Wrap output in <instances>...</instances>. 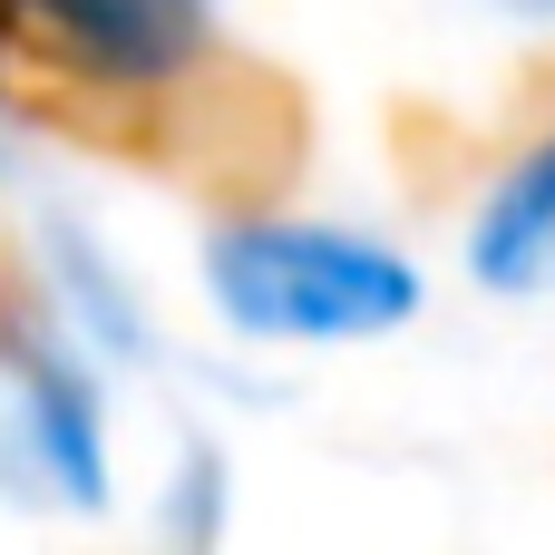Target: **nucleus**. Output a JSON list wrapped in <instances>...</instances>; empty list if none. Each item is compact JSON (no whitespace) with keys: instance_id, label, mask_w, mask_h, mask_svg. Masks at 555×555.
Returning <instances> with one entry per match:
<instances>
[{"instance_id":"423d86ee","label":"nucleus","mask_w":555,"mask_h":555,"mask_svg":"<svg viewBox=\"0 0 555 555\" xmlns=\"http://www.w3.org/2000/svg\"><path fill=\"white\" fill-rule=\"evenodd\" d=\"M224 517H234V478L215 439H185L166 488H156V546L166 555H224Z\"/></svg>"},{"instance_id":"39448f33","label":"nucleus","mask_w":555,"mask_h":555,"mask_svg":"<svg viewBox=\"0 0 555 555\" xmlns=\"http://www.w3.org/2000/svg\"><path fill=\"white\" fill-rule=\"evenodd\" d=\"M39 273H49V322L68 332V341H88L98 361H156V332H146V302L127 293V273L107 263V244L98 234H78V224H49V254H39Z\"/></svg>"},{"instance_id":"7ed1b4c3","label":"nucleus","mask_w":555,"mask_h":555,"mask_svg":"<svg viewBox=\"0 0 555 555\" xmlns=\"http://www.w3.org/2000/svg\"><path fill=\"white\" fill-rule=\"evenodd\" d=\"M0 39L29 78L98 107H166L215 68V0H0Z\"/></svg>"},{"instance_id":"f03ea898","label":"nucleus","mask_w":555,"mask_h":555,"mask_svg":"<svg viewBox=\"0 0 555 555\" xmlns=\"http://www.w3.org/2000/svg\"><path fill=\"white\" fill-rule=\"evenodd\" d=\"M0 498L98 517L117 498L98 351L49 322V302H0Z\"/></svg>"},{"instance_id":"f257e3e1","label":"nucleus","mask_w":555,"mask_h":555,"mask_svg":"<svg viewBox=\"0 0 555 555\" xmlns=\"http://www.w3.org/2000/svg\"><path fill=\"white\" fill-rule=\"evenodd\" d=\"M195 283H205V312L254 351H361L429 312L420 254H400L371 224L283 215V205L224 215L195 254Z\"/></svg>"},{"instance_id":"20e7f679","label":"nucleus","mask_w":555,"mask_h":555,"mask_svg":"<svg viewBox=\"0 0 555 555\" xmlns=\"http://www.w3.org/2000/svg\"><path fill=\"white\" fill-rule=\"evenodd\" d=\"M459 263L498 302H546L555 293V117L488 166L468 234H459Z\"/></svg>"},{"instance_id":"0eeeda50","label":"nucleus","mask_w":555,"mask_h":555,"mask_svg":"<svg viewBox=\"0 0 555 555\" xmlns=\"http://www.w3.org/2000/svg\"><path fill=\"white\" fill-rule=\"evenodd\" d=\"M488 20H507V29H537V39H555V0H478Z\"/></svg>"}]
</instances>
